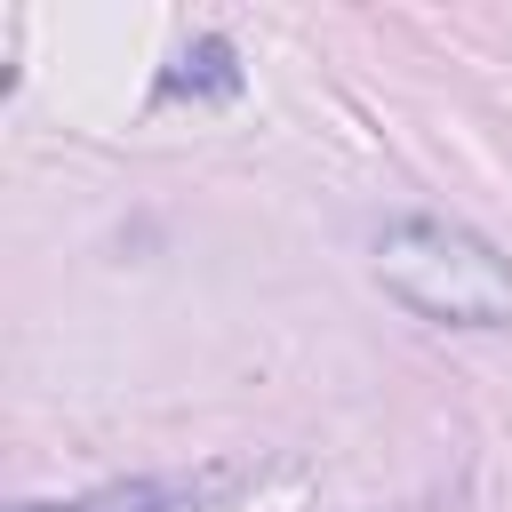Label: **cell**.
<instances>
[{"label": "cell", "mask_w": 512, "mask_h": 512, "mask_svg": "<svg viewBox=\"0 0 512 512\" xmlns=\"http://www.w3.org/2000/svg\"><path fill=\"white\" fill-rule=\"evenodd\" d=\"M376 280L432 328H512V264L456 216H400L376 240Z\"/></svg>", "instance_id": "6da1fadb"}, {"label": "cell", "mask_w": 512, "mask_h": 512, "mask_svg": "<svg viewBox=\"0 0 512 512\" xmlns=\"http://www.w3.org/2000/svg\"><path fill=\"white\" fill-rule=\"evenodd\" d=\"M248 488V464H200V472H144V480H112L64 512H224Z\"/></svg>", "instance_id": "7a4b0ae2"}, {"label": "cell", "mask_w": 512, "mask_h": 512, "mask_svg": "<svg viewBox=\"0 0 512 512\" xmlns=\"http://www.w3.org/2000/svg\"><path fill=\"white\" fill-rule=\"evenodd\" d=\"M240 88V64H232V40L200 32L176 48V64L160 72V96H232Z\"/></svg>", "instance_id": "3957f363"}]
</instances>
